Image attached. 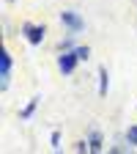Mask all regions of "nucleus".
Wrapping results in <instances>:
<instances>
[{"label":"nucleus","instance_id":"1","mask_svg":"<svg viewBox=\"0 0 137 154\" xmlns=\"http://www.w3.org/2000/svg\"><path fill=\"white\" fill-rule=\"evenodd\" d=\"M22 30H25V38H28L30 44H41L44 42V33H47L44 25H30V22H25Z\"/></svg>","mask_w":137,"mask_h":154},{"label":"nucleus","instance_id":"2","mask_svg":"<svg viewBox=\"0 0 137 154\" xmlns=\"http://www.w3.org/2000/svg\"><path fill=\"white\" fill-rule=\"evenodd\" d=\"M61 19H63V25H66L71 33H80V30L85 28V19H82L80 14H74V11H63V14H61Z\"/></svg>","mask_w":137,"mask_h":154},{"label":"nucleus","instance_id":"3","mask_svg":"<svg viewBox=\"0 0 137 154\" xmlns=\"http://www.w3.org/2000/svg\"><path fill=\"white\" fill-rule=\"evenodd\" d=\"M8 77H11V55L3 52L0 55V88H8Z\"/></svg>","mask_w":137,"mask_h":154},{"label":"nucleus","instance_id":"4","mask_svg":"<svg viewBox=\"0 0 137 154\" xmlns=\"http://www.w3.org/2000/svg\"><path fill=\"white\" fill-rule=\"evenodd\" d=\"M74 66H77V55H74V50H71V52H63L61 58H58V69H61L63 74H71Z\"/></svg>","mask_w":137,"mask_h":154},{"label":"nucleus","instance_id":"5","mask_svg":"<svg viewBox=\"0 0 137 154\" xmlns=\"http://www.w3.org/2000/svg\"><path fill=\"white\" fill-rule=\"evenodd\" d=\"M102 146H104L102 132L99 129H91V135H88V149H91V154H102Z\"/></svg>","mask_w":137,"mask_h":154},{"label":"nucleus","instance_id":"6","mask_svg":"<svg viewBox=\"0 0 137 154\" xmlns=\"http://www.w3.org/2000/svg\"><path fill=\"white\" fill-rule=\"evenodd\" d=\"M107 85H110V80H107V69L102 66V69H99V94H102V96L107 94Z\"/></svg>","mask_w":137,"mask_h":154},{"label":"nucleus","instance_id":"7","mask_svg":"<svg viewBox=\"0 0 137 154\" xmlns=\"http://www.w3.org/2000/svg\"><path fill=\"white\" fill-rule=\"evenodd\" d=\"M36 105H38V99H30V102H28V107L19 113V119H30V116H33V110H36Z\"/></svg>","mask_w":137,"mask_h":154},{"label":"nucleus","instance_id":"8","mask_svg":"<svg viewBox=\"0 0 137 154\" xmlns=\"http://www.w3.org/2000/svg\"><path fill=\"white\" fill-rule=\"evenodd\" d=\"M74 55H77V61H88L91 50H88V47H74Z\"/></svg>","mask_w":137,"mask_h":154},{"label":"nucleus","instance_id":"9","mask_svg":"<svg viewBox=\"0 0 137 154\" xmlns=\"http://www.w3.org/2000/svg\"><path fill=\"white\" fill-rule=\"evenodd\" d=\"M126 140H129V143H134V146H137V124H134V127H129V129H126Z\"/></svg>","mask_w":137,"mask_h":154},{"label":"nucleus","instance_id":"10","mask_svg":"<svg viewBox=\"0 0 137 154\" xmlns=\"http://www.w3.org/2000/svg\"><path fill=\"white\" fill-rule=\"evenodd\" d=\"M91 149H88V143L85 140H80V143H77V154H88Z\"/></svg>","mask_w":137,"mask_h":154},{"label":"nucleus","instance_id":"11","mask_svg":"<svg viewBox=\"0 0 137 154\" xmlns=\"http://www.w3.org/2000/svg\"><path fill=\"white\" fill-rule=\"evenodd\" d=\"M58 143H61V132H52V146L58 149Z\"/></svg>","mask_w":137,"mask_h":154},{"label":"nucleus","instance_id":"12","mask_svg":"<svg viewBox=\"0 0 137 154\" xmlns=\"http://www.w3.org/2000/svg\"><path fill=\"white\" fill-rule=\"evenodd\" d=\"M110 154H129V151H126V149H124V146H115V149H112V151H110Z\"/></svg>","mask_w":137,"mask_h":154}]
</instances>
